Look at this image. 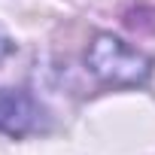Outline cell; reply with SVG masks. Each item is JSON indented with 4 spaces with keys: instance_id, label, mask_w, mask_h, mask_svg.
<instances>
[{
    "instance_id": "1",
    "label": "cell",
    "mask_w": 155,
    "mask_h": 155,
    "mask_svg": "<svg viewBox=\"0 0 155 155\" xmlns=\"http://www.w3.org/2000/svg\"><path fill=\"white\" fill-rule=\"evenodd\" d=\"M88 67L110 85H137L146 82V76L152 73V58L113 34H97L88 46Z\"/></svg>"
},
{
    "instance_id": "3",
    "label": "cell",
    "mask_w": 155,
    "mask_h": 155,
    "mask_svg": "<svg viewBox=\"0 0 155 155\" xmlns=\"http://www.w3.org/2000/svg\"><path fill=\"white\" fill-rule=\"evenodd\" d=\"M0 43H3V40H0Z\"/></svg>"
},
{
    "instance_id": "2",
    "label": "cell",
    "mask_w": 155,
    "mask_h": 155,
    "mask_svg": "<svg viewBox=\"0 0 155 155\" xmlns=\"http://www.w3.org/2000/svg\"><path fill=\"white\" fill-rule=\"evenodd\" d=\"M37 119V107L31 104L28 94L0 88V131L6 134H25Z\"/></svg>"
}]
</instances>
